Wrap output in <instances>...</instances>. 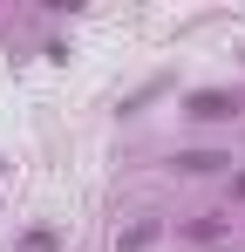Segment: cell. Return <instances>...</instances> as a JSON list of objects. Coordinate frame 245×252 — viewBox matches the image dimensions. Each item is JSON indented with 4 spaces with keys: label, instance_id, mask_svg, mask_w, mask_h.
Instances as JSON below:
<instances>
[{
    "label": "cell",
    "instance_id": "6da1fadb",
    "mask_svg": "<svg viewBox=\"0 0 245 252\" xmlns=\"http://www.w3.org/2000/svg\"><path fill=\"white\" fill-rule=\"evenodd\" d=\"M191 116H198V123H225V116H232V102H225L218 89H204V95H191Z\"/></svg>",
    "mask_w": 245,
    "mask_h": 252
},
{
    "label": "cell",
    "instance_id": "3957f363",
    "mask_svg": "<svg viewBox=\"0 0 245 252\" xmlns=\"http://www.w3.org/2000/svg\"><path fill=\"white\" fill-rule=\"evenodd\" d=\"M232 198H245V177H239V184H232Z\"/></svg>",
    "mask_w": 245,
    "mask_h": 252
},
{
    "label": "cell",
    "instance_id": "7a4b0ae2",
    "mask_svg": "<svg viewBox=\"0 0 245 252\" xmlns=\"http://www.w3.org/2000/svg\"><path fill=\"white\" fill-rule=\"evenodd\" d=\"M177 164H184V170H218L225 157H211V150H191V157H177Z\"/></svg>",
    "mask_w": 245,
    "mask_h": 252
}]
</instances>
